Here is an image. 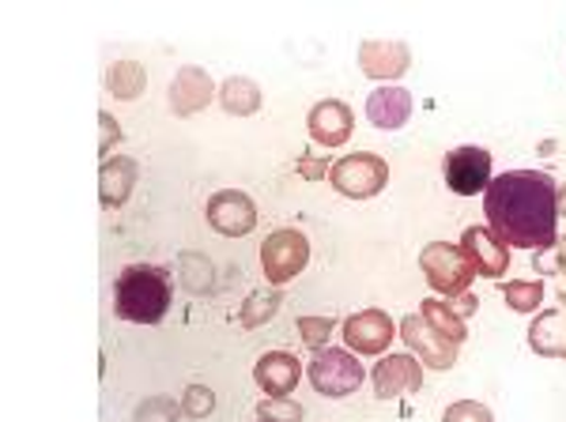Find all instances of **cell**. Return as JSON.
I'll return each mask as SVG.
<instances>
[{"mask_svg": "<svg viewBox=\"0 0 566 422\" xmlns=\"http://www.w3.org/2000/svg\"><path fill=\"white\" fill-rule=\"evenodd\" d=\"M136 181H140V167H136L133 155H109L103 170H98V200H103V208L117 211L129 204Z\"/></svg>", "mask_w": 566, "mask_h": 422, "instance_id": "obj_19", "label": "cell"}, {"mask_svg": "<svg viewBox=\"0 0 566 422\" xmlns=\"http://www.w3.org/2000/svg\"><path fill=\"white\" fill-rule=\"evenodd\" d=\"M555 148H559V144H555V140H544L541 148H536V155H555Z\"/></svg>", "mask_w": 566, "mask_h": 422, "instance_id": "obj_35", "label": "cell"}, {"mask_svg": "<svg viewBox=\"0 0 566 422\" xmlns=\"http://www.w3.org/2000/svg\"><path fill=\"white\" fill-rule=\"evenodd\" d=\"M170 309V275L155 264H129L114 283V314L129 325H159Z\"/></svg>", "mask_w": 566, "mask_h": 422, "instance_id": "obj_2", "label": "cell"}, {"mask_svg": "<svg viewBox=\"0 0 566 422\" xmlns=\"http://www.w3.org/2000/svg\"><path fill=\"white\" fill-rule=\"evenodd\" d=\"M216 411V392L208 384H189L181 392V415L186 419H208Z\"/></svg>", "mask_w": 566, "mask_h": 422, "instance_id": "obj_28", "label": "cell"}, {"mask_svg": "<svg viewBox=\"0 0 566 422\" xmlns=\"http://www.w3.org/2000/svg\"><path fill=\"white\" fill-rule=\"evenodd\" d=\"M397 333L405 339L408 355H416L419 362H423V370H453L458 366V351L461 344H453L450 336H442L438 328L427 320L423 314H408L397 320Z\"/></svg>", "mask_w": 566, "mask_h": 422, "instance_id": "obj_7", "label": "cell"}, {"mask_svg": "<svg viewBox=\"0 0 566 422\" xmlns=\"http://www.w3.org/2000/svg\"><path fill=\"white\" fill-rule=\"evenodd\" d=\"M461 250L469 253L472 268L483 279H502L510 272V245L491 231V226H464Z\"/></svg>", "mask_w": 566, "mask_h": 422, "instance_id": "obj_14", "label": "cell"}, {"mask_svg": "<svg viewBox=\"0 0 566 422\" xmlns=\"http://www.w3.org/2000/svg\"><path fill=\"white\" fill-rule=\"evenodd\" d=\"M370 384L378 400H400L408 392H419V384H423V362L408 351L381 355V362L370 370Z\"/></svg>", "mask_w": 566, "mask_h": 422, "instance_id": "obj_12", "label": "cell"}, {"mask_svg": "<svg viewBox=\"0 0 566 422\" xmlns=\"http://www.w3.org/2000/svg\"><path fill=\"white\" fill-rule=\"evenodd\" d=\"M555 208H559V219H566V181L559 186V192H555Z\"/></svg>", "mask_w": 566, "mask_h": 422, "instance_id": "obj_34", "label": "cell"}, {"mask_svg": "<svg viewBox=\"0 0 566 422\" xmlns=\"http://www.w3.org/2000/svg\"><path fill=\"white\" fill-rule=\"evenodd\" d=\"M306 378L317 397L344 400L352 392H359V384L367 381V370H363V362L355 359L348 347H325V351H314V362L306 366Z\"/></svg>", "mask_w": 566, "mask_h": 422, "instance_id": "obj_4", "label": "cell"}, {"mask_svg": "<svg viewBox=\"0 0 566 422\" xmlns=\"http://www.w3.org/2000/svg\"><path fill=\"white\" fill-rule=\"evenodd\" d=\"M555 192L559 186L552 173L541 170H506L491 178L483 192V215L488 226L495 231L510 250L544 253L559 238V208H555Z\"/></svg>", "mask_w": 566, "mask_h": 422, "instance_id": "obj_1", "label": "cell"}, {"mask_svg": "<svg viewBox=\"0 0 566 422\" xmlns=\"http://www.w3.org/2000/svg\"><path fill=\"white\" fill-rule=\"evenodd\" d=\"M208 226L223 238H245L258 226V204L242 189H219L205 204Z\"/></svg>", "mask_w": 566, "mask_h": 422, "instance_id": "obj_10", "label": "cell"}, {"mask_svg": "<svg viewBox=\"0 0 566 422\" xmlns=\"http://www.w3.org/2000/svg\"><path fill=\"white\" fill-rule=\"evenodd\" d=\"M148 87V72H144L140 61H114L106 68V95H114L117 103H133V98L144 95Z\"/></svg>", "mask_w": 566, "mask_h": 422, "instance_id": "obj_21", "label": "cell"}, {"mask_svg": "<svg viewBox=\"0 0 566 422\" xmlns=\"http://www.w3.org/2000/svg\"><path fill=\"white\" fill-rule=\"evenodd\" d=\"M419 314L431 320L442 336H450L453 344H464V339H469V320H461L458 314H453L446 298H427L423 306H419Z\"/></svg>", "mask_w": 566, "mask_h": 422, "instance_id": "obj_22", "label": "cell"}, {"mask_svg": "<svg viewBox=\"0 0 566 422\" xmlns=\"http://www.w3.org/2000/svg\"><path fill=\"white\" fill-rule=\"evenodd\" d=\"M328 186L348 200H370L389 186V162L370 151L344 155V159H336L333 170H328Z\"/></svg>", "mask_w": 566, "mask_h": 422, "instance_id": "obj_6", "label": "cell"}, {"mask_svg": "<svg viewBox=\"0 0 566 422\" xmlns=\"http://www.w3.org/2000/svg\"><path fill=\"white\" fill-rule=\"evenodd\" d=\"M253 381H258V389L269 392L272 400H283L303 381V362L291 351H264L261 359L253 362Z\"/></svg>", "mask_w": 566, "mask_h": 422, "instance_id": "obj_16", "label": "cell"}, {"mask_svg": "<svg viewBox=\"0 0 566 422\" xmlns=\"http://www.w3.org/2000/svg\"><path fill=\"white\" fill-rule=\"evenodd\" d=\"M528 351L541 359H563L566 362V291H559V306L541 309L528 325Z\"/></svg>", "mask_w": 566, "mask_h": 422, "instance_id": "obj_17", "label": "cell"}, {"mask_svg": "<svg viewBox=\"0 0 566 422\" xmlns=\"http://www.w3.org/2000/svg\"><path fill=\"white\" fill-rule=\"evenodd\" d=\"M280 306H283V298L272 291V295H250L242 302V314H239V325L242 328H261V325H269L272 317L280 314Z\"/></svg>", "mask_w": 566, "mask_h": 422, "instance_id": "obj_24", "label": "cell"}, {"mask_svg": "<svg viewBox=\"0 0 566 422\" xmlns=\"http://www.w3.org/2000/svg\"><path fill=\"white\" fill-rule=\"evenodd\" d=\"M333 170V162H328V155H298L295 159V173L303 181H325V173Z\"/></svg>", "mask_w": 566, "mask_h": 422, "instance_id": "obj_31", "label": "cell"}, {"mask_svg": "<svg viewBox=\"0 0 566 422\" xmlns=\"http://www.w3.org/2000/svg\"><path fill=\"white\" fill-rule=\"evenodd\" d=\"M258 419H261V422H303V419H306V411H303V403L291 400V397H283V400L264 397V400L258 403Z\"/></svg>", "mask_w": 566, "mask_h": 422, "instance_id": "obj_27", "label": "cell"}, {"mask_svg": "<svg viewBox=\"0 0 566 422\" xmlns=\"http://www.w3.org/2000/svg\"><path fill=\"white\" fill-rule=\"evenodd\" d=\"M446 186L458 197H476V192H488L491 186V151L480 148V144H461L446 155L442 162Z\"/></svg>", "mask_w": 566, "mask_h": 422, "instance_id": "obj_8", "label": "cell"}, {"mask_svg": "<svg viewBox=\"0 0 566 422\" xmlns=\"http://www.w3.org/2000/svg\"><path fill=\"white\" fill-rule=\"evenodd\" d=\"M446 302H450V309H453V314H458L461 320H469V317L480 309V298L472 295V291H469V295H461V298H446Z\"/></svg>", "mask_w": 566, "mask_h": 422, "instance_id": "obj_33", "label": "cell"}, {"mask_svg": "<svg viewBox=\"0 0 566 422\" xmlns=\"http://www.w3.org/2000/svg\"><path fill=\"white\" fill-rule=\"evenodd\" d=\"M264 103V91L250 76H231L219 84V106L231 117H253Z\"/></svg>", "mask_w": 566, "mask_h": 422, "instance_id": "obj_20", "label": "cell"}, {"mask_svg": "<svg viewBox=\"0 0 566 422\" xmlns=\"http://www.w3.org/2000/svg\"><path fill=\"white\" fill-rule=\"evenodd\" d=\"M419 268H423L427 287H431L438 298L469 295L472 279H476V268H472L469 253L453 242H427L423 250H419Z\"/></svg>", "mask_w": 566, "mask_h": 422, "instance_id": "obj_3", "label": "cell"}, {"mask_svg": "<svg viewBox=\"0 0 566 422\" xmlns=\"http://www.w3.org/2000/svg\"><path fill=\"white\" fill-rule=\"evenodd\" d=\"M219 98V87L212 84L200 64H181L175 84H170V109L175 117H193L200 109H208Z\"/></svg>", "mask_w": 566, "mask_h": 422, "instance_id": "obj_15", "label": "cell"}, {"mask_svg": "<svg viewBox=\"0 0 566 422\" xmlns=\"http://www.w3.org/2000/svg\"><path fill=\"white\" fill-rule=\"evenodd\" d=\"M412 68V50L397 39H367L359 45V72L367 80H378L381 87L397 84Z\"/></svg>", "mask_w": 566, "mask_h": 422, "instance_id": "obj_11", "label": "cell"}, {"mask_svg": "<svg viewBox=\"0 0 566 422\" xmlns=\"http://www.w3.org/2000/svg\"><path fill=\"white\" fill-rule=\"evenodd\" d=\"M533 268L544 275H566V238H555L552 250L533 253Z\"/></svg>", "mask_w": 566, "mask_h": 422, "instance_id": "obj_30", "label": "cell"}, {"mask_svg": "<svg viewBox=\"0 0 566 422\" xmlns=\"http://www.w3.org/2000/svg\"><path fill=\"white\" fill-rule=\"evenodd\" d=\"M412 109H416V98L408 87L400 84H389V87H378L370 91L367 98V122L378 128V133H397L412 122Z\"/></svg>", "mask_w": 566, "mask_h": 422, "instance_id": "obj_18", "label": "cell"}, {"mask_svg": "<svg viewBox=\"0 0 566 422\" xmlns=\"http://www.w3.org/2000/svg\"><path fill=\"white\" fill-rule=\"evenodd\" d=\"M298 336H303V344L310 347V351H325L328 347V336L336 333V317H298L295 320Z\"/></svg>", "mask_w": 566, "mask_h": 422, "instance_id": "obj_26", "label": "cell"}, {"mask_svg": "<svg viewBox=\"0 0 566 422\" xmlns=\"http://www.w3.org/2000/svg\"><path fill=\"white\" fill-rule=\"evenodd\" d=\"M310 264V242L303 231L295 226H280L261 242V272L272 287H287Z\"/></svg>", "mask_w": 566, "mask_h": 422, "instance_id": "obj_5", "label": "cell"}, {"mask_svg": "<svg viewBox=\"0 0 566 422\" xmlns=\"http://www.w3.org/2000/svg\"><path fill=\"white\" fill-rule=\"evenodd\" d=\"M340 336L352 355H386L389 344L397 339V320L386 309H359L340 325Z\"/></svg>", "mask_w": 566, "mask_h": 422, "instance_id": "obj_9", "label": "cell"}, {"mask_svg": "<svg viewBox=\"0 0 566 422\" xmlns=\"http://www.w3.org/2000/svg\"><path fill=\"white\" fill-rule=\"evenodd\" d=\"M442 422H495L488 403H476V400H458L442 411Z\"/></svg>", "mask_w": 566, "mask_h": 422, "instance_id": "obj_29", "label": "cell"}, {"mask_svg": "<svg viewBox=\"0 0 566 422\" xmlns=\"http://www.w3.org/2000/svg\"><path fill=\"white\" fill-rule=\"evenodd\" d=\"M117 140H122V128H117L114 117L103 109V114H98V155H103V162L109 159V151L117 148Z\"/></svg>", "mask_w": 566, "mask_h": 422, "instance_id": "obj_32", "label": "cell"}, {"mask_svg": "<svg viewBox=\"0 0 566 422\" xmlns=\"http://www.w3.org/2000/svg\"><path fill=\"white\" fill-rule=\"evenodd\" d=\"M178 419L186 415H181V403L175 397H144L133 411V422H178Z\"/></svg>", "mask_w": 566, "mask_h": 422, "instance_id": "obj_25", "label": "cell"}, {"mask_svg": "<svg viewBox=\"0 0 566 422\" xmlns=\"http://www.w3.org/2000/svg\"><path fill=\"white\" fill-rule=\"evenodd\" d=\"M502 302H506L514 314H541L544 283L541 279H506L502 283Z\"/></svg>", "mask_w": 566, "mask_h": 422, "instance_id": "obj_23", "label": "cell"}, {"mask_svg": "<svg viewBox=\"0 0 566 422\" xmlns=\"http://www.w3.org/2000/svg\"><path fill=\"white\" fill-rule=\"evenodd\" d=\"M306 128H310V140L317 144V148H344V144L352 140V128H355V114L348 103H340V98H322V103H314L306 117Z\"/></svg>", "mask_w": 566, "mask_h": 422, "instance_id": "obj_13", "label": "cell"}]
</instances>
